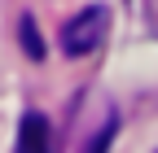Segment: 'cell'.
Returning a JSON list of instances; mask_svg holds the SVG:
<instances>
[{
  "instance_id": "1",
  "label": "cell",
  "mask_w": 158,
  "mask_h": 153,
  "mask_svg": "<svg viewBox=\"0 0 158 153\" xmlns=\"http://www.w3.org/2000/svg\"><path fill=\"white\" fill-rule=\"evenodd\" d=\"M106 31H110V13H106L101 5L75 13L70 22L62 26V53H66V57H88V53H97L101 40H106Z\"/></svg>"
},
{
  "instance_id": "2",
  "label": "cell",
  "mask_w": 158,
  "mask_h": 153,
  "mask_svg": "<svg viewBox=\"0 0 158 153\" xmlns=\"http://www.w3.org/2000/svg\"><path fill=\"white\" fill-rule=\"evenodd\" d=\"M13 153H53V131L44 114H27L18 127V149Z\"/></svg>"
},
{
  "instance_id": "3",
  "label": "cell",
  "mask_w": 158,
  "mask_h": 153,
  "mask_svg": "<svg viewBox=\"0 0 158 153\" xmlns=\"http://www.w3.org/2000/svg\"><path fill=\"white\" fill-rule=\"evenodd\" d=\"M22 48L35 57V61L44 57V44H40V35H35V22H31V18H22Z\"/></svg>"
}]
</instances>
